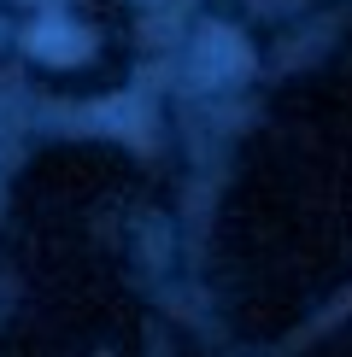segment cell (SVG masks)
Instances as JSON below:
<instances>
[{
  "mask_svg": "<svg viewBox=\"0 0 352 357\" xmlns=\"http://www.w3.org/2000/svg\"><path fill=\"white\" fill-rule=\"evenodd\" d=\"M247 65V47L235 36H223V29H212V36L200 41V82H217L223 70H241Z\"/></svg>",
  "mask_w": 352,
  "mask_h": 357,
  "instance_id": "1",
  "label": "cell"
}]
</instances>
